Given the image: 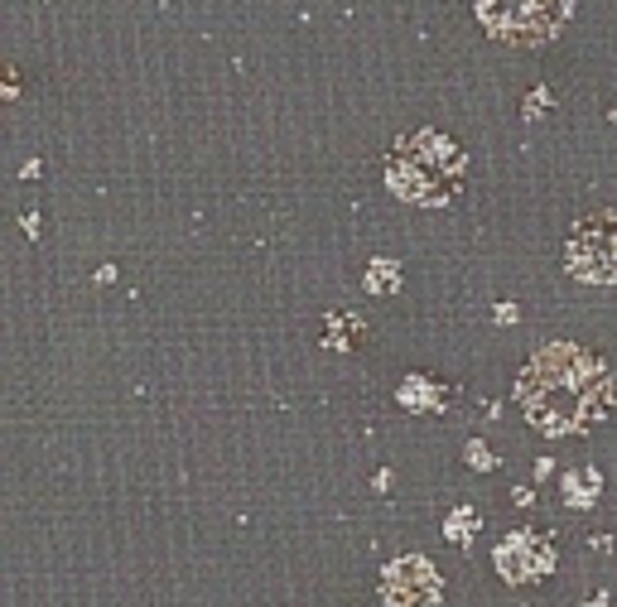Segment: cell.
Masks as SVG:
<instances>
[{
  "label": "cell",
  "mask_w": 617,
  "mask_h": 607,
  "mask_svg": "<svg viewBox=\"0 0 617 607\" xmlns=\"http://www.w3.org/2000/svg\"><path fill=\"white\" fill-rule=\"evenodd\" d=\"M574 0H478L483 30L511 49H536L569 24Z\"/></svg>",
  "instance_id": "cell-3"
},
{
  "label": "cell",
  "mask_w": 617,
  "mask_h": 607,
  "mask_svg": "<svg viewBox=\"0 0 617 607\" xmlns=\"http://www.w3.org/2000/svg\"><path fill=\"white\" fill-rule=\"evenodd\" d=\"M516 395H521V410L540 434L565 439V434L594 429L612 415L617 381L603 352L579 343H550L530 352Z\"/></svg>",
  "instance_id": "cell-1"
},
{
  "label": "cell",
  "mask_w": 617,
  "mask_h": 607,
  "mask_svg": "<svg viewBox=\"0 0 617 607\" xmlns=\"http://www.w3.org/2000/svg\"><path fill=\"white\" fill-rule=\"evenodd\" d=\"M0 97H15V78H10L5 68H0Z\"/></svg>",
  "instance_id": "cell-5"
},
{
  "label": "cell",
  "mask_w": 617,
  "mask_h": 607,
  "mask_svg": "<svg viewBox=\"0 0 617 607\" xmlns=\"http://www.w3.org/2000/svg\"><path fill=\"white\" fill-rule=\"evenodd\" d=\"M565 265L584 285H617V207H594L574 222Z\"/></svg>",
  "instance_id": "cell-4"
},
{
  "label": "cell",
  "mask_w": 617,
  "mask_h": 607,
  "mask_svg": "<svg viewBox=\"0 0 617 607\" xmlns=\"http://www.w3.org/2000/svg\"><path fill=\"white\" fill-rule=\"evenodd\" d=\"M386 183H391V193L415 207H444L468 183V154L444 131L419 125V131H405L386 150Z\"/></svg>",
  "instance_id": "cell-2"
}]
</instances>
